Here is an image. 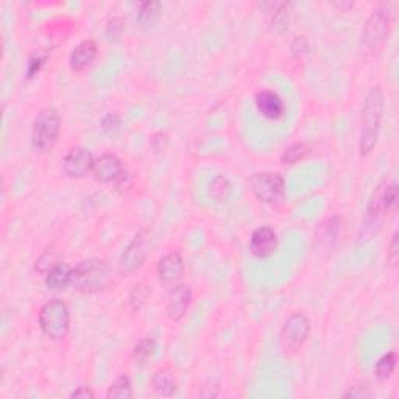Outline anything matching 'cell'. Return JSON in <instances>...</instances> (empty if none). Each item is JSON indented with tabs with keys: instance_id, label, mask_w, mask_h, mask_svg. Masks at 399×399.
<instances>
[{
	"instance_id": "5",
	"label": "cell",
	"mask_w": 399,
	"mask_h": 399,
	"mask_svg": "<svg viewBox=\"0 0 399 399\" xmlns=\"http://www.w3.org/2000/svg\"><path fill=\"white\" fill-rule=\"evenodd\" d=\"M311 332V322L304 313L296 312L290 315L279 334V343L284 352L287 354H293L304 345V341L309 337Z\"/></svg>"
},
{
	"instance_id": "23",
	"label": "cell",
	"mask_w": 399,
	"mask_h": 399,
	"mask_svg": "<svg viewBox=\"0 0 399 399\" xmlns=\"http://www.w3.org/2000/svg\"><path fill=\"white\" fill-rule=\"evenodd\" d=\"M148 296H150V290H148L144 284H136L130 292V300H128L130 306L133 307L134 311H139L141 307L147 303Z\"/></svg>"
},
{
	"instance_id": "16",
	"label": "cell",
	"mask_w": 399,
	"mask_h": 399,
	"mask_svg": "<svg viewBox=\"0 0 399 399\" xmlns=\"http://www.w3.org/2000/svg\"><path fill=\"white\" fill-rule=\"evenodd\" d=\"M72 282V269L66 262H58L47 275H45V286L50 290H64Z\"/></svg>"
},
{
	"instance_id": "14",
	"label": "cell",
	"mask_w": 399,
	"mask_h": 399,
	"mask_svg": "<svg viewBox=\"0 0 399 399\" xmlns=\"http://www.w3.org/2000/svg\"><path fill=\"white\" fill-rule=\"evenodd\" d=\"M254 104L262 116L270 121H276L284 114V101L273 90H259L254 97Z\"/></svg>"
},
{
	"instance_id": "7",
	"label": "cell",
	"mask_w": 399,
	"mask_h": 399,
	"mask_svg": "<svg viewBox=\"0 0 399 399\" xmlns=\"http://www.w3.org/2000/svg\"><path fill=\"white\" fill-rule=\"evenodd\" d=\"M148 253H150V237L147 231H141L122 253L121 261H119V271L123 276L133 275L144 264Z\"/></svg>"
},
{
	"instance_id": "8",
	"label": "cell",
	"mask_w": 399,
	"mask_h": 399,
	"mask_svg": "<svg viewBox=\"0 0 399 399\" xmlns=\"http://www.w3.org/2000/svg\"><path fill=\"white\" fill-rule=\"evenodd\" d=\"M284 178L279 173H254L250 178V189L262 203H276L284 195Z\"/></svg>"
},
{
	"instance_id": "29",
	"label": "cell",
	"mask_w": 399,
	"mask_h": 399,
	"mask_svg": "<svg viewBox=\"0 0 399 399\" xmlns=\"http://www.w3.org/2000/svg\"><path fill=\"white\" fill-rule=\"evenodd\" d=\"M370 396H372V393H370L367 385H352L351 389L343 395V398H357V399L370 398Z\"/></svg>"
},
{
	"instance_id": "26",
	"label": "cell",
	"mask_w": 399,
	"mask_h": 399,
	"mask_svg": "<svg viewBox=\"0 0 399 399\" xmlns=\"http://www.w3.org/2000/svg\"><path fill=\"white\" fill-rule=\"evenodd\" d=\"M45 60H47V53H41V52H35L30 55L28 58V66H27V73L28 77H35L36 73L41 71V67L44 66Z\"/></svg>"
},
{
	"instance_id": "19",
	"label": "cell",
	"mask_w": 399,
	"mask_h": 399,
	"mask_svg": "<svg viewBox=\"0 0 399 399\" xmlns=\"http://www.w3.org/2000/svg\"><path fill=\"white\" fill-rule=\"evenodd\" d=\"M106 398L110 399H130L133 398V390H131V380L128 376H119V378L112 382L110 389H108Z\"/></svg>"
},
{
	"instance_id": "24",
	"label": "cell",
	"mask_w": 399,
	"mask_h": 399,
	"mask_svg": "<svg viewBox=\"0 0 399 399\" xmlns=\"http://www.w3.org/2000/svg\"><path fill=\"white\" fill-rule=\"evenodd\" d=\"M155 350H156L155 340L150 337L142 339L134 348V357L138 359L139 362H145L147 359H150L153 354H155Z\"/></svg>"
},
{
	"instance_id": "28",
	"label": "cell",
	"mask_w": 399,
	"mask_h": 399,
	"mask_svg": "<svg viewBox=\"0 0 399 399\" xmlns=\"http://www.w3.org/2000/svg\"><path fill=\"white\" fill-rule=\"evenodd\" d=\"M387 259H389L391 267L398 265V259H399V232L398 231L393 234V239L389 247V253H387Z\"/></svg>"
},
{
	"instance_id": "30",
	"label": "cell",
	"mask_w": 399,
	"mask_h": 399,
	"mask_svg": "<svg viewBox=\"0 0 399 399\" xmlns=\"http://www.w3.org/2000/svg\"><path fill=\"white\" fill-rule=\"evenodd\" d=\"M307 47H309V45H307V41H306L304 36H298L292 43V52H293L295 56L306 53L307 52Z\"/></svg>"
},
{
	"instance_id": "6",
	"label": "cell",
	"mask_w": 399,
	"mask_h": 399,
	"mask_svg": "<svg viewBox=\"0 0 399 399\" xmlns=\"http://www.w3.org/2000/svg\"><path fill=\"white\" fill-rule=\"evenodd\" d=\"M391 21H393L391 7L387 3H380L379 7L370 14L367 22H365L363 43L372 49L379 47V45L385 41V38L389 36Z\"/></svg>"
},
{
	"instance_id": "2",
	"label": "cell",
	"mask_w": 399,
	"mask_h": 399,
	"mask_svg": "<svg viewBox=\"0 0 399 399\" xmlns=\"http://www.w3.org/2000/svg\"><path fill=\"white\" fill-rule=\"evenodd\" d=\"M110 278V265L104 259H86L72 269L71 286L83 293H97L108 286Z\"/></svg>"
},
{
	"instance_id": "10",
	"label": "cell",
	"mask_w": 399,
	"mask_h": 399,
	"mask_svg": "<svg viewBox=\"0 0 399 399\" xmlns=\"http://www.w3.org/2000/svg\"><path fill=\"white\" fill-rule=\"evenodd\" d=\"M278 248V237L270 226H261L250 239V252L256 258H270Z\"/></svg>"
},
{
	"instance_id": "21",
	"label": "cell",
	"mask_w": 399,
	"mask_h": 399,
	"mask_svg": "<svg viewBox=\"0 0 399 399\" xmlns=\"http://www.w3.org/2000/svg\"><path fill=\"white\" fill-rule=\"evenodd\" d=\"M396 362H398L396 352H387L385 356H382L379 359V362L376 363V368H374L376 378H378L379 380H387L389 378H391V374L396 368Z\"/></svg>"
},
{
	"instance_id": "3",
	"label": "cell",
	"mask_w": 399,
	"mask_h": 399,
	"mask_svg": "<svg viewBox=\"0 0 399 399\" xmlns=\"http://www.w3.org/2000/svg\"><path fill=\"white\" fill-rule=\"evenodd\" d=\"M69 324L71 313L64 301L50 300L39 311V326L50 339H64L69 332Z\"/></svg>"
},
{
	"instance_id": "31",
	"label": "cell",
	"mask_w": 399,
	"mask_h": 399,
	"mask_svg": "<svg viewBox=\"0 0 399 399\" xmlns=\"http://www.w3.org/2000/svg\"><path fill=\"white\" fill-rule=\"evenodd\" d=\"M71 398H77V399H93L94 398V391L89 389V387H78L77 390H73L71 393Z\"/></svg>"
},
{
	"instance_id": "17",
	"label": "cell",
	"mask_w": 399,
	"mask_h": 399,
	"mask_svg": "<svg viewBox=\"0 0 399 399\" xmlns=\"http://www.w3.org/2000/svg\"><path fill=\"white\" fill-rule=\"evenodd\" d=\"M152 385L158 396H162V398L172 396L176 391V378L172 370L164 368L156 372L155 376H153Z\"/></svg>"
},
{
	"instance_id": "4",
	"label": "cell",
	"mask_w": 399,
	"mask_h": 399,
	"mask_svg": "<svg viewBox=\"0 0 399 399\" xmlns=\"http://www.w3.org/2000/svg\"><path fill=\"white\" fill-rule=\"evenodd\" d=\"M61 130L60 114L53 108H45L38 114L32 128V144L36 150L45 152L58 139Z\"/></svg>"
},
{
	"instance_id": "13",
	"label": "cell",
	"mask_w": 399,
	"mask_h": 399,
	"mask_svg": "<svg viewBox=\"0 0 399 399\" xmlns=\"http://www.w3.org/2000/svg\"><path fill=\"white\" fill-rule=\"evenodd\" d=\"M184 273V261L181 254L172 252L161 258L158 264V275L164 284H175L182 278Z\"/></svg>"
},
{
	"instance_id": "9",
	"label": "cell",
	"mask_w": 399,
	"mask_h": 399,
	"mask_svg": "<svg viewBox=\"0 0 399 399\" xmlns=\"http://www.w3.org/2000/svg\"><path fill=\"white\" fill-rule=\"evenodd\" d=\"M94 156L93 153L83 147L71 148L69 153L64 156L62 161V170L71 178H83L88 175L94 167Z\"/></svg>"
},
{
	"instance_id": "22",
	"label": "cell",
	"mask_w": 399,
	"mask_h": 399,
	"mask_svg": "<svg viewBox=\"0 0 399 399\" xmlns=\"http://www.w3.org/2000/svg\"><path fill=\"white\" fill-rule=\"evenodd\" d=\"M307 152H309V148H307L304 144H301V142H298V144L290 145L289 148H286V152L282 153L281 162L282 164H295V162H298V161H301V159H303L307 155Z\"/></svg>"
},
{
	"instance_id": "11",
	"label": "cell",
	"mask_w": 399,
	"mask_h": 399,
	"mask_svg": "<svg viewBox=\"0 0 399 399\" xmlns=\"http://www.w3.org/2000/svg\"><path fill=\"white\" fill-rule=\"evenodd\" d=\"M192 301V292L191 289L184 286V284H178L170 289L169 296H167V315L170 320L178 322L182 317L186 315L187 309H189Z\"/></svg>"
},
{
	"instance_id": "15",
	"label": "cell",
	"mask_w": 399,
	"mask_h": 399,
	"mask_svg": "<svg viewBox=\"0 0 399 399\" xmlns=\"http://www.w3.org/2000/svg\"><path fill=\"white\" fill-rule=\"evenodd\" d=\"M97 56V44L93 39H86V41L80 43L75 49L72 50L69 56V66L72 71L82 72L93 64Z\"/></svg>"
},
{
	"instance_id": "20",
	"label": "cell",
	"mask_w": 399,
	"mask_h": 399,
	"mask_svg": "<svg viewBox=\"0 0 399 399\" xmlns=\"http://www.w3.org/2000/svg\"><path fill=\"white\" fill-rule=\"evenodd\" d=\"M161 13V3L158 2H144L139 3L138 11V22L142 27H150L155 24V21L159 18Z\"/></svg>"
},
{
	"instance_id": "25",
	"label": "cell",
	"mask_w": 399,
	"mask_h": 399,
	"mask_svg": "<svg viewBox=\"0 0 399 399\" xmlns=\"http://www.w3.org/2000/svg\"><path fill=\"white\" fill-rule=\"evenodd\" d=\"M122 121H121V116L116 112H110L106 114V116L101 119V130H104V133L106 134H114L117 133L119 128H121Z\"/></svg>"
},
{
	"instance_id": "12",
	"label": "cell",
	"mask_w": 399,
	"mask_h": 399,
	"mask_svg": "<svg viewBox=\"0 0 399 399\" xmlns=\"http://www.w3.org/2000/svg\"><path fill=\"white\" fill-rule=\"evenodd\" d=\"M93 173L95 180L100 182H111L114 180H119V176L123 173L122 161L116 155L105 153V155H101L94 161Z\"/></svg>"
},
{
	"instance_id": "27",
	"label": "cell",
	"mask_w": 399,
	"mask_h": 399,
	"mask_svg": "<svg viewBox=\"0 0 399 399\" xmlns=\"http://www.w3.org/2000/svg\"><path fill=\"white\" fill-rule=\"evenodd\" d=\"M56 264H58V262H56L55 254L52 252H45L41 258L36 261V270L39 273H45V275H47Z\"/></svg>"
},
{
	"instance_id": "18",
	"label": "cell",
	"mask_w": 399,
	"mask_h": 399,
	"mask_svg": "<svg viewBox=\"0 0 399 399\" xmlns=\"http://www.w3.org/2000/svg\"><path fill=\"white\" fill-rule=\"evenodd\" d=\"M232 186L225 176H215L209 184V197L217 203H225L231 197Z\"/></svg>"
},
{
	"instance_id": "1",
	"label": "cell",
	"mask_w": 399,
	"mask_h": 399,
	"mask_svg": "<svg viewBox=\"0 0 399 399\" xmlns=\"http://www.w3.org/2000/svg\"><path fill=\"white\" fill-rule=\"evenodd\" d=\"M384 93L380 86H373L365 97L361 116V136H359V155L368 156L378 144L382 116H384Z\"/></svg>"
}]
</instances>
